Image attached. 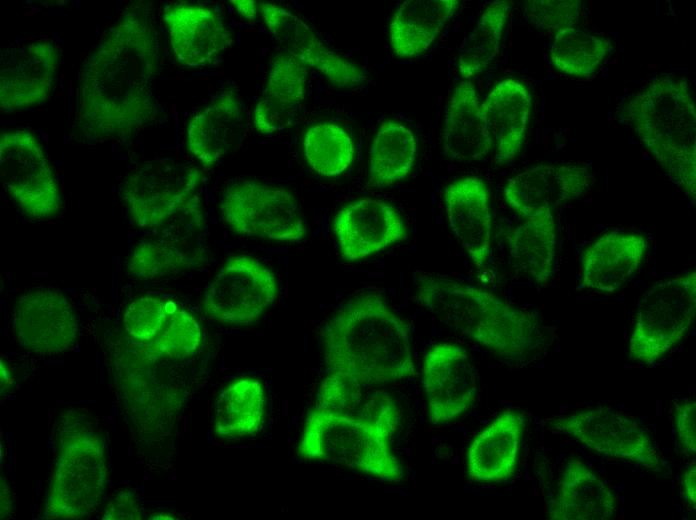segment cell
<instances>
[{"label": "cell", "mask_w": 696, "mask_h": 520, "mask_svg": "<svg viewBox=\"0 0 696 520\" xmlns=\"http://www.w3.org/2000/svg\"><path fill=\"white\" fill-rule=\"evenodd\" d=\"M178 307L172 301L156 297L138 298L126 309L123 317L125 330L130 337L146 344L162 331Z\"/></svg>", "instance_id": "8d00e7d4"}, {"label": "cell", "mask_w": 696, "mask_h": 520, "mask_svg": "<svg viewBox=\"0 0 696 520\" xmlns=\"http://www.w3.org/2000/svg\"><path fill=\"white\" fill-rule=\"evenodd\" d=\"M416 152V137L411 129L395 121L383 122L370 148V183L384 187L404 179L414 165Z\"/></svg>", "instance_id": "1f68e13d"}, {"label": "cell", "mask_w": 696, "mask_h": 520, "mask_svg": "<svg viewBox=\"0 0 696 520\" xmlns=\"http://www.w3.org/2000/svg\"><path fill=\"white\" fill-rule=\"evenodd\" d=\"M163 23L176 61L189 68L215 64L230 46V33L212 7L173 3L163 11Z\"/></svg>", "instance_id": "ac0fdd59"}, {"label": "cell", "mask_w": 696, "mask_h": 520, "mask_svg": "<svg viewBox=\"0 0 696 520\" xmlns=\"http://www.w3.org/2000/svg\"><path fill=\"white\" fill-rule=\"evenodd\" d=\"M10 507H11V496H10V490L5 482V480L2 479L1 482V517H6L9 512H10Z\"/></svg>", "instance_id": "ee69618b"}, {"label": "cell", "mask_w": 696, "mask_h": 520, "mask_svg": "<svg viewBox=\"0 0 696 520\" xmlns=\"http://www.w3.org/2000/svg\"><path fill=\"white\" fill-rule=\"evenodd\" d=\"M525 417L506 410L483 428L467 450V474L476 482L498 483L512 477L516 470L525 428Z\"/></svg>", "instance_id": "7402d4cb"}, {"label": "cell", "mask_w": 696, "mask_h": 520, "mask_svg": "<svg viewBox=\"0 0 696 520\" xmlns=\"http://www.w3.org/2000/svg\"><path fill=\"white\" fill-rule=\"evenodd\" d=\"M458 6L456 0H407L398 4L389 24L394 53L409 58L426 51Z\"/></svg>", "instance_id": "f1b7e54d"}, {"label": "cell", "mask_w": 696, "mask_h": 520, "mask_svg": "<svg viewBox=\"0 0 696 520\" xmlns=\"http://www.w3.org/2000/svg\"><path fill=\"white\" fill-rule=\"evenodd\" d=\"M0 178L6 192L28 215L46 218L58 212L61 195L52 167L28 130L1 133Z\"/></svg>", "instance_id": "30bf717a"}, {"label": "cell", "mask_w": 696, "mask_h": 520, "mask_svg": "<svg viewBox=\"0 0 696 520\" xmlns=\"http://www.w3.org/2000/svg\"><path fill=\"white\" fill-rule=\"evenodd\" d=\"M422 384L432 424L459 418L476 400L475 368L468 352L456 344L438 343L425 353Z\"/></svg>", "instance_id": "5bb4252c"}, {"label": "cell", "mask_w": 696, "mask_h": 520, "mask_svg": "<svg viewBox=\"0 0 696 520\" xmlns=\"http://www.w3.org/2000/svg\"><path fill=\"white\" fill-rule=\"evenodd\" d=\"M191 261L188 250L181 246L153 240L142 243L129 260V269L142 277H153L177 268Z\"/></svg>", "instance_id": "74e56055"}, {"label": "cell", "mask_w": 696, "mask_h": 520, "mask_svg": "<svg viewBox=\"0 0 696 520\" xmlns=\"http://www.w3.org/2000/svg\"><path fill=\"white\" fill-rule=\"evenodd\" d=\"M444 205L453 235L482 269L490 255L492 234L490 192L485 182L476 176L454 180L445 189Z\"/></svg>", "instance_id": "ffe728a7"}, {"label": "cell", "mask_w": 696, "mask_h": 520, "mask_svg": "<svg viewBox=\"0 0 696 520\" xmlns=\"http://www.w3.org/2000/svg\"><path fill=\"white\" fill-rule=\"evenodd\" d=\"M648 249L638 233L608 232L595 239L581 257V283L594 291L612 293L631 279Z\"/></svg>", "instance_id": "cb8c5ba5"}, {"label": "cell", "mask_w": 696, "mask_h": 520, "mask_svg": "<svg viewBox=\"0 0 696 520\" xmlns=\"http://www.w3.org/2000/svg\"><path fill=\"white\" fill-rule=\"evenodd\" d=\"M259 8L269 33L286 53L338 88H355L365 82L363 69L329 49L301 18L273 3H261Z\"/></svg>", "instance_id": "e0dca14e"}, {"label": "cell", "mask_w": 696, "mask_h": 520, "mask_svg": "<svg viewBox=\"0 0 696 520\" xmlns=\"http://www.w3.org/2000/svg\"><path fill=\"white\" fill-rule=\"evenodd\" d=\"M141 509L131 491H121L107 504L103 519L136 520L141 519Z\"/></svg>", "instance_id": "60d3db41"}, {"label": "cell", "mask_w": 696, "mask_h": 520, "mask_svg": "<svg viewBox=\"0 0 696 520\" xmlns=\"http://www.w3.org/2000/svg\"><path fill=\"white\" fill-rule=\"evenodd\" d=\"M243 132L241 97L235 89L225 88L189 119L186 146L203 166L211 167L238 144Z\"/></svg>", "instance_id": "44dd1931"}, {"label": "cell", "mask_w": 696, "mask_h": 520, "mask_svg": "<svg viewBox=\"0 0 696 520\" xmlns=\"http://www.w3.org/2000/svg\"><path fill=\"white\" fill-rule=\"evenodd\" d=\"M277 292L276 279L265 265L238 256L228 260L208 285L204 308L219 322L248 325L272 305Z\"/></svg>", "instance_id": "7c38bea8"}, {"label": "cell", "mask_w": 696, "mask_h": 520, "mask_svg": "<svg viewBox=\"0 0 696 520\" xmlns=\"http://www.w3.org/2000/svg\"><path fill=\"white\" fill-rule=\"evenodd\" d=\"M682 493L689 505L696 507V466L692 462L684 471L682 476Z\"/></svg>", "instance_id": "b9f144b4"}, {"label": "cell", "mask_w": 696, "mask_h": 520, "mask_svg": "<svg viewBox=\"0 0 696 520\" xmlns=\"http://www.w3.org/2000/svg\"><path fill=\"white\" fill-rule=\"evenodd\" d=\"M308 67L288 53L276 56L253 112L255 129L264 135L293 125L306 95Z\"/></svg>", "instance_id": "d4e9b609"}, {"label": "cell", "mask_w": 696, "mask_h": 520, "mask_svg": "<svg viewBox=\"0 0 696 520\" xmlns=\"http://www.w3.org/2000/svg\"><path fill=\"white\" fill-rule=\"evenodd\" d=\"M508 236L509 254L514 265L533 281L544 284L552 276L557 249L554 217L551 211L521 218Z\"/></svg>", "instance_id": "f546056e"}, {"label": "cell", "mask_w": 696, "mask_h": 520, "mask_svg": "<svg viewBox=\"0 0 696 520\" xmlns=\"http://www.w3.org/2000/svg\"><path fill=\"white\" fill-rule=\"evenodd\" d=\"M579 8L580 2L577 0H536L526 4L525 12L535 27L556 34L575 27Z\"/></svg>", "instance_id": "f35d334b"}, {"label": "cell", "mask_w": 696, "mask_h": 520, "mask_svg": "<svg viewBox=\"0 0 696 520\" xmlns=\"http://www.w3.org/2000/svg\"><path fill=\"white\" fill-rule=\"evenodd\" d=\"M154 15L148 5L126 8L83 62L76 126L91 141L126 139L156 115L160 69Z\"/></svg>", "instance_id": "6da1fadb"}, {"label": "cell", "mask_w": 696, "mask_h": 520, "mask_svg": "<svg viewBox=\"0 0 696 520\" xmlns=\"http://www.w3.org/2000/svg\"><path fill=\"white\" fill-rule=\"evenodd\" d=\"M321 343L329 373L369 385L415 374L408 323L374 293L343 304L324 325Z\"/></svg>", "instance_id": "7a4b0ae2"}, {"label": "cell", "mask_w": 696, "mask_h": 520, "mask_svg": "<svg viewBox=\"0 0 696 520\" xmlns=\"http://www.w3.org/2000/svg\"><path fill=\"white\" fill-rule=\"evenodd\" d=\"M532 99L526 86L514 79L498 81L480 104V112L500 164L520 152L527 134Z\"/></svg>", "instance_id": "603a6c76"}, {"label": "cell", "mask_w": 696, "mask_h": 520, "mask_svg": "<svg viewBox=\"0 0 696 520\" xmlns=\"http://www.w3.org/2000/svg\"><path fill=\"white\" fill-rule=\"evenodd\" d=\"M678 441L689 455L696 452V402L694 399L679 401L673 411Z\"/></svg>", "instance_id": "ab89813d"}, {"label": "cell", "mask_w": 696, "mask_h": 520, "mask_svg": "<svg viewBox=\"0 0 696 520\" xmlns=\"http://www.w3.org/2000/svg\"><path fill=\"white\" fill-rule=\"evenodd\" d=\"M58 51L46 38L8 45L1 53L0 107L14 112L43 103L50 95L58 67Z\"/></svg>", "instance_id": "4fadbf2b"}, {"label": "cell", "mask_w": 696, "mask_h": 520, "mask_svg": "<svg viewBox=\"0 0 696 520\" xmlns=\"http://www.w3.org/2000/svg\"><path fill=\"white\" fill-rule=\"evenodd\" d=\"M106 476L99 434L82 423L65 428L46 498V517L78 519L93 512L104 493Z\"/></svg>", "instance_id": "52a82bcc"}, {"label": "cell", "mask_w": 696, "mask_h": 520, "mask_svg": "<svg viewBox=\"0 0 696 520\" xmlns=\"http://www.w3.org/2000/svg\"><path fill=\"white\" fill-rule=\"evenodd\" d=\"M628 121L654 158L685 194L695 198L696 113L684 78L652 79L625 106Z\"/></svg>", "instance_id": "277c9868"}, {"label": "cell", "mask_w": 696, "mask_h": 520, "mask_svg": "<svg viewBox=\"0 0 696 520\" xmlns=\"http://www.w3.org/2000/svg\"><path fill=\"white\" fill-rule=\"evenodd\" d=\"M356 380L329 373L317 393V408L379 425L394 434L399 409L386 391Z\"/></svg>", "instance_id": "4316f807"}, {"label": "cell", "mask_w": 696, "mask_h": 520, "mask_svg": "<svg viewBox=\"0 0 696 520\" xmlns=\"http://www.w3.org/2000/svg\"><path fill=\"white\" fill-rule=\"evenodd\" d=\"M16 341L26 350L55 355L72 347L78 323L69 301L52 289H35L21 296L13 312Z\"/></svg>", "instance_id": "2e32d148"}, {"label": "cell", "mask_w": 696, "mask_h": 520, "mask_svg": "<svg viewBox=\"0 0 696 520\" xmlns=\"http://www.w3.org/2000/svg\"><path fill=\"white\" fill-rule=\"evenodd\" d=\"M236 11L245 19L252 20L258 15V7L253 0H232Z\"/></svg>", "instance_id": "7bdbcfd3"}, {"label": "cell", "mask_w": 696, "mask_h": 520, "mask_svg": "<svg viewBox=\"0 0 696 520\" xmlns=\"http://www.w3.org/2000/svg\"><path fill=\"white\" fill-rule=\"evenodd\" d=\"M354 150L349 134L336 124H316L304 134L303 152L306 161L322 176L343 173L353 161Z\"/></svg>", "instance_id": "e575fe53"}, {"label": "cell", "mask_w": 696, "mask_h": 520, "mask_svg": "<svg viewBox=\"0 0 696 520\" xmlns=\"http://www.w3.org/2000/svg\"><path fill=\"white\" fill-rule=\"evenodd\" d=\"M695 313V270L655 283L638 300L630 358L648 365L657 362L686 337Z\"/></svg>", "instance_id": "ba28073f"}, {"label": "cell", "mask_w": 696, "mask_h": 520, "mask_svg": "<svg viewBox=\"0 0 696 520\" xmlns=\"http://www.w3.org/2000/svg\"><path fill=\"white\" fill-rule=\"evenodd\" d=\"M266 396L257 379L246 377L228 385L219 395L214 431L223 438H241L256 433L263 425Z\"/></svg>", "instance_id": "4dcf8cb0"}, {"label": "cell", "mask_w": 696, "mask_h": 520, "mask_svg": "<svg viewBox=\"0 0 696 520\" xmlns=\"http://www.w3.org/2000/svg\"><path fill=\"white\" fill-rule=\"evenodd\" d=\"M552 427L602 456L656 469L659 453L642 426L609 407L585 409L553 421Z\"/></svg>", "instance_id": "8fae6325"}, {"label": "cell", "mask_w": 696, "mask_h": 520, "mask_svg": "<svg viewBox=\"0 0 696 520\" xmlns=\"http://www.w3.org/2000/svg\"><path fill=\"white\" fill-rule=\"evenodd\" d=\"M592 172L583 163L550 162L526 168L508 179L504 197L521 218L551 211L578 199L590 186Z\"/></svg>", "instance_id": "9a60e30c"}, {"label": "cell", "mask_w": 696, "mask_h": 520, "mask_svg": "<svg viewBox=\"0 0 696 520\" xmlns=\"http://www.w3.org/2000/svg\"><path fill=\"white\" fill-rule=\"evenodd\" d=\"M334 233L342 256L350 261L378 253L408 235L393 206L369 198L343 206L335 216Z\"/></svg>", "instance_id": "d6986e66"}, {"label": "cell", "mask_w": 696, "mask_h": 520, "mask_svg": "<svg viewBox=\"0 0 696 520\" xmlns=\"http://www.w3.org/2000/svg\"><path fill=\"white\" fill-rule=\"evenodd\" d=\"M416 300L440 322L496 355L520 359L541 344L538 317L486 289L421 272Z\"/></svg>", "instance_id": "3957f363"}, {"label": "cell", "mask_w": 696, "mask_h": 520, "mask_svg": "<svg viewBox=\"0 0 696 520\" xmlns=\"http://www.w3.org/2000/svg\"><path fill=\"white\" fill-rule=\"evenodd\" d=\"M610 48L607 38L571 27L555 34L549 57L561 73L585 77L598 68Z\"/></svg>", "instance_id": "836d02e7"}, {"label": "cell", "mask_w": 696, "mask_h": 520, "mask_svg": "<svg viewBox=\"0 0 696 520\" xmlns=\"http://www.w3.org/2000/svg\"><path fill=\"white\" fill-rule=\"evenodd\" d=\"M202 342V330L197 320L178 307L169 317L162 331L145 344L157 358L183 359L195 353Z\"/></svg>", "instance_id": "d590c367"}, {"label": "cell", "mask_w": 696, "mask_h": 520, "mask_svg": "<svg viewBox=\"0 0 696 520\" xmlns=\"http://www.w3.org/2000/svg\"><path fill=\"white\" fill-rule=\"evenodd\" d=\"M385 428L315 407L305 418L298 447L303 459L329 462L399 482L404 473Z\"/></svg>", "instance_id": "8992f818"}, {"label": "cell", "mask_w": 696, "mask_h": 520, "mask_svg": "<svg viewBox=\"0 0 696 520\" xmlns=\"http://www.w3.org/2000/svg\"><path fill=\"white\" fill-rule=\"evenodd\" d=\"M221 212L238 234L283 242L306 236L296 197L283 187L246 180L234 183L223 193Z\"/></svg>", "instance_id": "9c48e42d"}, {"label": "cell", "mask_w": 696, "mask_h": 520, "mask_svg": "<svg viewBox=\"0 0 696 520\" xmlns=\"http://www.w3.org/2000/svg\"><path fill=\"white\" fill-rule=\"evenodd\" d=\"M442 141L445 155L454 161L481 160L493 148L470 80L460 81L448 101Z\"/></svg>", "instance_id": "83f0119b"}, {"label": "cell", "mask_w": 696, "mask_h": 520, "mask_svg": "<svg viewBox=\"0 0 696 520\" xmlns=\"http://www.w3.org/2000/svg\"><path fill=\"white\" fill-rule=\"evenodd\" d=\"M617 508V498L606 482L587 464L572 458L562 471L548 518L608 520L615 516Z\"/></svg>", "instance_id": "484cf974"}, {"label": "cell", "mask_w": 696, "mask_h": 520, "mask_svg": "<svg viewBox=\"0 0 696 520\" xmlns=\"http://www.w3.org/2000/svg\"><path fill=\"white\" fill-rule=\"evenodd\" d=\"M202 178L193 166L166 159L146 161L136 167L121 188V198L131 221L142 228L168 230L175 238L195 231L201 223L196 194Z\"/></svg>", "instance_id": "5b68a950"}, {"label": "cell", "mask_w": 696, "mask_h": 520, "mask_svg": "<svg viewBox=\"0 0 696 520\" xmlns=\"http://www.w3.org/2000/svg\"><path fill=\"white\" fill-rule=\"evenodd\" d=\"M509 11L508 1L491 2L463 39L457 57L458 72L463 80L482 73L493 61L499 51Z\"/></svg>", "instance_id": "d6a6232c"}]
</instances>
